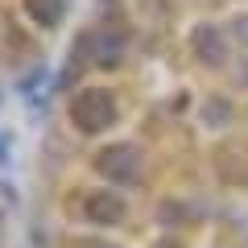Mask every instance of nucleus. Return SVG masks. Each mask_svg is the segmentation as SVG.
I'll list each match as a JSON object with an SVG mask.
<instances>
[{"label":"nucleus","mask_w":248,"mask_h":248,"mask_svg":"<svg viewBox=\"0 0 248 248\" xmlns=\"http://www.w3.org/2000/svg\"><path fill=\"white\" fill-rule=\"evenodd\" d=\"M71 120L79 124V133H104L108 124H116V99L99 87H87V91L75 95Z\"/></svg>","instance_id":"f257e3e1"},{"label":"nucleus","mask_w":248,"mask_h":248,"mask_svg":"<svg viewBox=\"0 0 248 248\" xmlns=\"http://www.w3.org/2000/svg\"><path fill=\"white\" fill-rule=\"evenodd\" d=\"M95 170L108 178V182H137V174H141V153L133 149V145H108L104 153L95 157Z\"/></svg>","instance_id":"f03ea898"},{"label":"nucleus","mask_w":248,"mask_h":248,"mask_svg":"<svg viewBox=\"0 0 248 248\" xmlns=\"http://www.w3.org/2000/svg\"><path fill=\"white\" fill-rule=\"evenodd\" d=\"M83 211H87L91 223H120L124 219V199L112 195V190H95V195H87V203H83Z\"/></svg>","instance_id":"7ed1b4c3"},{"label":"nucleus","mask_w":248,"mask_h":248,"mask_svg":"<svg viewBox=\"0 0 248 248\" xmlns=\"http://www.w3.org/2000/svg\"><path fill=\"white\" fill-rule=\"evenodd\" d=\"M190 42H195V54L203 62H211V66H215V62H223V54H228V42H223V33L215 25H199Z\"/></svg>","instance_id":"20e7f679"},{"label":"nucleus","mask_w":248,"mask_h":248,"mask_svg":"<svg viewBox=\"0 0 248 248\" xmlns=\"http://www.w3.org/2000/svg\"><path fill=\"white\" fill-rule=\"evenodd\" d=\"M25 13L37 25H58L62 17V0H25Z\"/></svg>","instance_id":"39448f33"},{"label":"nucleus","mask_w":248,"mask_h":248,"mask_svg":"<svg viewBox=\"0 0 248 248\" xmlns=\"http://www.w3.org/2000/svg\"><path fill=\"white\" fill-rule=\"evenodd\" d=\"M95 62L99 66H112V62H120V37H112V42H99V50H95Z\"/></svg>","instance_id":"423d86ee"}]
</instances>
